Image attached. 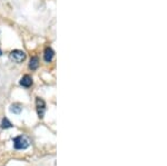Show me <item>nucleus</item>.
<instances>
[{"mask_svg":"<svg viewBox=\"0 0 167 166\" xmlns=\"http://www.w3.org/2000/svg\"><path fill=\"white\" fill-rule=\"evenodd\" d=\"M10 59L12 61H15V63H22L24 60L26 59V54L22 50H19V49H16V50H12L10 52V55H9Z\"/></svg>","mask_w":167,"mask_h":166,"instance_id":"nucleus-2","label":"nucleus"},{"mask_svg":"<svg viewBox=\"0 0 167 166\" xmlns=\"http://www.w3.org/2000/svg\"><path fill=\"white\" fill-rule=\"evenodd\" d=\"M36 108H37V113H38V117L44 118L45 111H46V103H45V100L39 98V97H37L36 98Z\"/></svg>","mask_w":167,"mask_h":166,"instance_id":"nucleus-3","label":"nucleus"},{"mask_svg":"<svg viewBox=\"0 0 167 166\" xmlns=\"http://www.w3.org/2000/svg\"><path fill=\"white\" fill-rule=\"evenodd\" d=\"M21 106L18 105V104H14V105H11L10 107V111H12L14 114H20L21 113Z\"/></svg>","mask_w":167,"mask_h":166,"instance_id":"nucleus-7","label":"nucleus"},{"mask_svg":"<svg viewBox=\"0 0 167 166\" xmlns=\"http://www.w3.org/2000/svg\"><path fill=\"white\" fill-rule=\"evenodd\" d=\"M54 55L55 52L54 50L50 48V47H47V48L45 49V52H44V59L45 61H47V63H50L52 58H54Z\"/></svg>","mask_w":167,"mask_h":166,"instance_id":"nucleus-4","label":"nucleus"},{"mask_svg":"<svg viewBox=\"0 0 167 166\" xmlns=\"http://www.w3.org/2000/svg\"><path fill=\"white\" fill-rule=\"evenodd\" d=\"M14 147L16 149H26L29 147V140L25 136H17L14 138Z\"/></svg>","mask_w":167,"mask_h":166,"instance_id":"nucleus-1","label":"nucleus"},{"mask_svg":"<svg viewBox=\"0 0 167 166\" xmlns=\"http://www.w3.org/2000/svg\"><path fill=\"white\" fill-rule=\"evenodd\" d=\"M20 85L26 87V88H28V87H30V86L33 85V78L30 77L29 75H25L20 79Z\"/></svg>","mask_w":167,"mask_h":166,"instance_id":"nucleus-5","label":"nucleus"},{"mask_svg":"<svg viewBox=\"0 0 167 166\" xmlns=\"http://www.w3.org/2000/svg\"><path fill=\"white\" fill-rule=\"evenodd\" d=\"M38 66H39V59H38V57H36V56L31 57L29 63V68L31 70H36L38 68Z\"/></svg>","mask_w":167,"mask_h":166,"instance_id":"nucleus-6","label":"nucleus"},{"mask_svg":"<svg viewBox=\"0 0 167 166\" xmlns=\"http://www.w3.org/2000/svg\"><path fill=\"white\" fill-rule=\"evenodd\" d=\"M11 127H12V124L9 122L8 118H4V119L1 121V128L7 129V128H11Z\"/></svg>","mask_w":167,"mask_h":166,"instance_id":"nucleus-8","label":"nucleus"},{"mask_svg":"<svg viewBox=\"0 0 167 166\" xmlns=\"http://www.w3.org/2000/svg\"><path fill=\"white\" fill-rule=\"evenodd\" d=\"M1 55H2V52H1V50H0V56H1Z\"/></svg>","mask_w":167,"mask_h":166,"instance_id":"nucleus-9","label":"nucleus"}]
</instances>
